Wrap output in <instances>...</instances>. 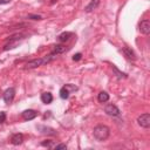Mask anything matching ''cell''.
Returning a JSON list of instances; mask_svg holds the SVG:
<instances>
[{
    "mask_svg": "<svg viewBox=\"0 0 150 150\" xmlns=\"http://www.w3.org/2000/svg\"><path fill=\"white\" fill-rule=\"evenodd\" d=\"M109 134H110V130L107 125H103V124H100L97 127L94 128V131H93V135L94 137L97 139V141H106L108 137H109Z\"/></svg>",
    "mask_w": 150,
    "mask_h": 150,
    "instance_id": "2",
    "label": "cell"
},
{
    "mask_svg": "<svg viewBox=\"0 0 150 150\" xmlns=\"http://www.w3.org/2000/svg\"><path fill=\"white\" fill-rule=\"evenodd\" d=\"M123 53H124V55H125L128 59H130V60H135V59H136V55H135L134 50H132L131 48H129V47H123Z\"/></svg>",
    "mask_w": 150,
    "mask_h": 150,
    "instance_id": "11",
    "label": "cell"
},
{
    "mask_svg": "<svg viewBox=\"0 0 150 150\" xmlns=\"http://www.w3.org/2000/svg\"><path fill=\"white\" fill-rule=\"evenodd\" d=\"M14 96H15V89L14 88L6 89V92L4 93V101H5V103H7V104L12 103V101L14 100Z\"/></svg>",
    "mask_w": 150,
    "mask_h": 150,
    "instance_id": "5",
    "label": "cell"
},
{
    "mask_svg": "<svg viewBox=\"0 0 150 150\" xmlns=\"http://www.w3.org/2000/svg\"><path fill=\"white\" fill-rule=\"evenodd\" d=\"M28 18H29V19H33V20H41V19H42L41 15H36V14H29Z\"/></svg>",
    "mask_w": 150,
    "mask_h": 150,
    "instance_id": "20",
    "label": "cell"
},
{
    "mask_svg": "<svg viewBox=\"0 0 150 150\" xmlns=\"http://www.w3.org/2000/svg\"><path fill=\"white\" fill-rule=\"evenodd\" d=\"M41 101L46 104H49L53 101V95L50 93H43V94H41Z\"/></svg>",
    "mask_w": 150,
    "mask_h": 150,
    "instance_id": "12",
    "label": "cell"
},
{
    "mask_svg": "<svg viewBox=\"0 0 150 150\" xmlns=\"http://www.w3.org/2000/svg\"><path fill=\"white\" fill-rule=\"evenodd\" d=\"M139 31H141V33H143L145 35L150 33V21L148 19L141 21V24H139Z\"/></svg>",
    "mask_w": 150,
    "mask_h": 150,
    "instance_id": "7",
    "label": "cell"
},
{
    "mask_svg": "<svg viewBox=\"0 0 150 150\" xmlns=\"http://www.w3.org/2000/svg\"><path fill=\"white\" fill-rule=\"evenodd\" d=\"M55 56H56V55L50 54V55L45 56V57H42V59H34V60H31V61H28V62L26 63L25 69H33V68H38V67H40V66H43V64L50 62Z\"/></svg>",
    "mask_w": 150,
    "mask_h": 150,
    "instance_id": "1",
    "label": "cell"
},
{
    "mask_svg": "<svg viewBox=\"0 0 150 150\" xmlns=\"http://www.w3.org/2000/svg\"><path fill=\"white\" fill-rule=\"evenodd\" d=\"M66 50V47L64 46H62V45H56L55 47H54V50L52 52V54H54V55H57V54H61V53H63Z\"/></svg>",
    "mask_w": 150,
    "mask_h": 150,
    "instance_id": "17",
    "label": "cell"
},
{
    "mask_svg": "<svg viewBox=\"0 0 150 150\" xmlns=\"http://www.w3.org/2000/svg\"><path fill=\"white\" fill-rule=\"evenodd\" d=\"M137 123L143 128H149L150 127V114L145 113V114L139 115L137 117Z\"/></svg>",
    "mask_w": 150,
    "mask_h": 150,
    "instance_id": "4",
    "label": "cell"
},
{
    "mask_svg": "<svg viewBox=\"0 0 150 150\" xmlns=\"http://www.w3.org/2000/svg\"><path fill=\"white\" fill-rule=\"evenodd\" d=\"M11 3V0H0V5H7Z\"/></svg>",
    "mask_w": 150,
    "mask_h": 150,
    "instance_id": "24",
    "label": "cell"
},
{
    "mask_svg": "<svg viewBox=\"0 0 150 150\" xmlns=\"http://www.w3.org/2000/svg\"><path fill=\"white\" fill-rule=\"evenodd\" d=\"M76 90H78V87H76V86L68 83V85L63 86V87L60 89V97L63 99V100H66V99L69 97V94H70L71 92H76Z\"/></svg>",
    "mask_w": 150,
    "mask_h": 150,
    "instance_id": "3",
    "label": "cell"
},
{
    "mask_svg": "<svg viewBox=\"0 0 150 150\" xmlns=\"http://www.w3.org/2000/svg\"><path fill=\"white\" fill-rule=\"evenodd\" d=\"M11 142H12V144H14V145H19V144H21L22 142H24V136H22V134H14L13 136H12V138H11Z\"/></svg>",
    "mask_w": 150,
    "mask_h": 150,
    "instance_id": "9",
    "label": "cell"
},
{
    "mask_svg": "<svg viewBox=\"0 0 150 150\" xmlns=\"http://www.w3.org/2000/svg\"><path fill=\"white\" fill-rule=\"evenodd\" d=\"M5 121H6V113L1 111L0 113V123H4Z\"/></svg>",
    "mask_w": 150,
    "mask_h": 150,
    "instance_id": "19",
    "label": "cell"
},
{
    "mask_svg": "<svg viewBox=\"0 0 150 150\" xmlns=\"http://www.w3.org/2000/svg\"><path fill=\"white\" fill-rule=\"evenodd\" d=\"M97 100H99L101 103H104V102H107V101L109 100V94H108L107 92H101V93L99 94V96H97Z\"/></svg>",
    "mask_w": 150,
    "mask_h": 150,
    "instance_id": "15",
    "label": "cell"
},
{
    "mask_svg": "<svg viewBox=\"0 0 150 150\" xmlns=\"http://www.w3.org/2000/svg\"><path fill=\"white\" fill-rule=\"evenodd\" d=\"M17 46H18V39H11L10 42L5 45L4 50H8V49H12V48H15Z\"/></svg>",
    "mask_w": 150,
    "mask_h": 150,
    "instance_id": "14",
    "label": "cell"
},
{
    "mask_svg": "<svg viewBox=\"0 0 150 150\" xmlns=\"http://www.w3.org/2000/svg\"><path fill=\"white\" fill-rule=\"evenodd\" d=\"M66 148H67L66 144H57V145H55V149H66Z\"/></svg>",
    "mask_w": 150,
    "mask_h": 150,
    "instance_id": "23",
    "label": "cell"
},
{
    "mask_svg": "<svg viewBox=\"0 0 150 150\" xmlns=\"http://www.w3.org/2000/svg\"><path fill=\"white\" fill-rule=\"evenodd\" d=\"M36 115H38L36 111H35V110H32V109H28V110L22 111V117H24V120H26V121H31V120L35 118Z\"/></svg>",
    "mask_w": 150,
    "mask_h": 150,
    "instance_id": "8",
    "label": "cell"
},
{
    "mask_svg": "<svg viewBox=\"0 0 150 150\" xmlns=\"http://www.w3.org/2000/svg\"><path fill=\"white\" fill-rule=\"evenodd\" d=\"M104 111L106 114H108L109 116H118L120 115V109L115 106V104H107L106 108H104Z\"/></svg>",
    "mask_w": 150,
    "mask_h": 150,
    "instance_id": "6",
    "label": "cell"
},
{
    "mask_svg": "<svg viewBox=\"0 0 150 150\" xmlns=\"http://www.w3.org/2000/svg\"><path fill=\"white\" fill-rule=\"evenodd\" d=\"M38 129H39V130H42V131H41L42 134H48V135H55V134H56V132H55V130H54V129H52V128H47V127L39 125V127H38Z\"/></svg>",
    "mask_w": 150,
    "mask_h": 150,
    "instance_id": "16",
    "label": "cell"
},
{
    "mask_svg": "<svg viewBox=\"0 0 150 150\" xmlns=\"http://www.w3.org/2000/svg\"><path fill=\"white\" fill-rule=\"evenodd\" d=\"M99 5H100V0H92V1L85 7V11H86L87 13H89V12H92L93 10H95Z\"/></svg>",
    "mask_w": 150,
    "mask_h": 150,
    "instance_id": "10",
    "label": "cell"
},
{
    "mask_svg": "<svg viewBox=\"0 0 150 150\" xmlns=\"http://www.w3.org/2000/svg\"><path fill=\"white\" fill-rule=\"evenodd\" d=\"M113 70L116 73V76L118 78V79H125L127 78V74L125 73H122V71H120L116 67H113Z\"/></svg>",
    "mask_w": 150,
    "mask_h": 150,
    "instance_id": "18",
    "label": "cell"
},
{
    "mask_svg": "<svg viewBox=\"0 0 150 150\" xmlns=\"http://www.w3.org/2000/svg\"><path fill=\"white\" fill-rule=\"evenodd\" d=\"M73 35V33H70V32H64V33H62V34H60L59 36H57V40L60 41V42H66V41H68L69 40V38Z\"/></svg>",
    "mask_w": 150,
    "mask_h": 150,
    "instance_id": "13",
    "label": "cell"
},
{
    "mask_svg": "<svg viewBox=\"0 0 150 150\" xmlns=\"http://www.w3.org/2000/svg\"><path fill=\"white\" fill-rule=\"evenodd\" d=\"M81 57H82V54L81 53H78V54H75L73 56V60L74 61H79V60H81Z\"/></svg>",
    "mask_w": 150,
    "mask_h": 150,
    "instance_id": "21",
    "label": "cell"
},
{
    "mask_svg": "<svg viewBox=\"0 0 150 150\" xmlns=\"http://www.w3.org/2000/svg\"><path fill=\"white\" fill-rule=\"evenodd\" d=\"M56 1H57V0H50V1H49V3H50V5H54V4L56 3Z\"/></svg>",
    "mask_w": 150,
    "mask_h": 150,
    "instance_id": "25",
    "label": "cell"
},
{
    "mask_svg": "<svg viewBox=\"0 0 150 150\" xmlns=\"http://www.w3.org/2000/svg\"><path fill=\"white\" fill-rule=\"evenodd\" d=\"M41 145H43V146H47V148H50V146H52V141L42 142V143H41Z\"/></svg>",
    "mask_w": 150,
    "mask_h": 150,
    "instance_id": "22",
    "label": "cell"
}]
</instances>
